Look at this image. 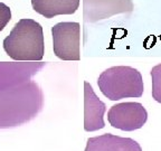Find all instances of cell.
I'll return each mask as SVG.
<instances>
[{"label": "cell", "instance_id": "cell-2", "mask_svg": "<svg viewBox=\"0 0 161 151\" xmlns=\"http://www.w3.org/2000/svg\"><path fill=\"white\" fill-rule=\"evenodd\" d=\"M97 85L105 98L119 101L126 98H141L144 84L142 75L131 66H112L101 73Z\"/></svg>", "mask_w": 161, "mask_h": 151}, {"label": "cell", "instance_id": "cell-8", "mask_svg": "<svg viewBox=\"0 0 161 151\" xmlns=\"http://www.w3.org/2000/svg\"><path fill=\"white\" fill-rule=\"evenodd\" d=\"M80 3V0H31V6L37 14L50 19L59 15H73Z\"/></svg>", "mask_w": 161, "mask_h": 151}, {"label": "cell", "instance_id": "cell-9", "mask_svg": "<svg viewBox=\"0 0 161 151\" xmlns=\"http://www.w3.org/2000/svg\"><path fill=\"white\" fill-rule=\"evenodd\" d=\"M150 75L152 80V98L161 104V64L152 67Z\"/></svg>", "mask_w": 161, "mask_h": 151}, {"label": "cell", "instance_id": "cell-7", "mask_svg": "<svg viewBox=\"0 0 161 151\" xmlns=\"http://www.w3.org/2000/svg\"><path fill=\"white\" fill-rule=\"evenodd\" d=\"M84 151H142V148L134 139L104 133L87 139Z\"/></svg>", "mask_w": 161, "mask_h": 151}, {"label": "cell", "instance_id": "cell-5", "mask_svg": "<svg viewBox=\"0 0 161 151\" xmlns=\"http://www.w3.org/2000/svg\"><path fill=\"white\" fill-rule=\"evenodd\" d=\"M132 0H83V18L85 23H97L120 14L132 13Z\"/></svg>", "mask_w": 161, "mask_h": 151}, {"label": "cell", "instance_id": "cell-6", "mask_svg": "<svg viewBox=\"0 0 161 151\" xmlns=\"http://www.w3.org/2000/svg\"><path fill=\"white\" fill-rule=\"evenodd\" d=\"M106 105L98 98L88 82L84 83V130L93 132L105 126Z\"/></svg>", "mask_w": 161, "mask_h": 151}, {"label": "cell", "instance_id": "cell-4", "mask_svg": "<svg viewBox=\"0 0 161 151\" xmlns=\"http://www.w3.org/2000/svg\"><path fill=\"white\" fill-rule=\"evenodd\" d=\"M108 120L113 128L129 132L141 129L146 124L148 112L139 102H123L111 106Z\"/></svg>", "mask_w": 161, "mask_h": 151}, {"label": "cell", "instance_id": "cell-1", "mask_svg": "<svg viewBox=\"0 0 161 151\" xmlns=\"http://www.w3.org/2000/svg\"><path fill=\"white\" fill-rule=\"evenodd\" d=\"M3 46L14 60L39 62L45 54L43 27L36 20L23 18L3 39Z\"/></svg>", "mask_w": 161, "mask_h": 151}, {"label": "cell", "instance_id": "cell-10", "mask_svg": "<svg viewBox=\"0 0 161 151\" xmlns=\"http://www.w3.org/2000/svg\"><path fill=\"white\" fill-rule=\"evenodd\" d=\"M10 20H11V9L6 3H0V31H3Z\"/></svg>", "mask_w": 161, "mask_h": 151}, {"label": "cell", "instance_id": "cell-3", "mask_svg": "<svg viewBox=\"0 0 161 151\" xmlns=\"http://www.w3.org/2000/svg\"><path fill=\"white\" fill-rule=\"evenodd\" d=\"M54 54L62 60H80V25L78 23H58L52 27Z\"/></svg>", "mask_w": 161, "mask_h": 151}]
</instances>
